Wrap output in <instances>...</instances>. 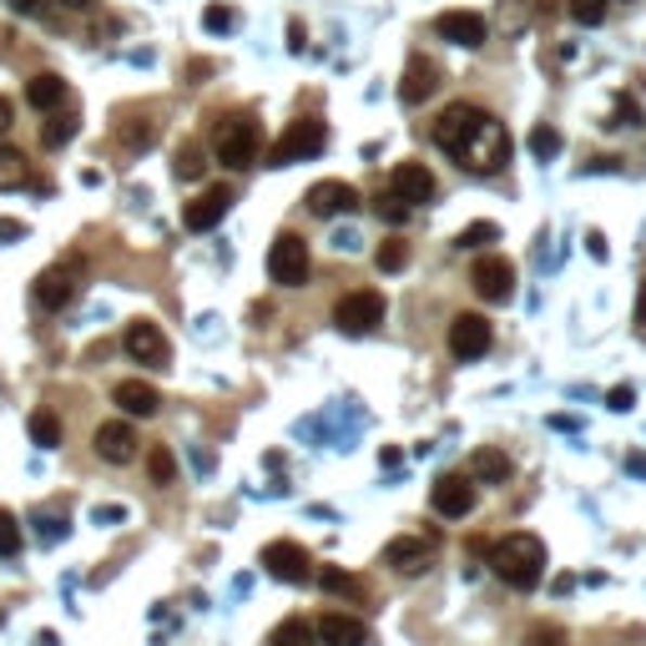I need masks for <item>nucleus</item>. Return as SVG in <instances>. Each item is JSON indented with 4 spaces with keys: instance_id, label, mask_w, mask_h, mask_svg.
Wrapping results in <instances>:
<instances>
[{
    "instance_id": "f257e3e1",
    "label": "nucleus",
    "mask_w": 646,
    "mask_h": 646,
    "mask_svg": "<svg viewBox=\"0 0 646 646\" xmlns=\"http://www.w3.org/2000/svg\"><path fill=\"white\" fill-rule=\"evenodd\" d=\"M435 147L450 152L465 172L490 177L511 162V132H505V121L490 117L484 106L455 102V106H444L440 121H435Z\"/></svg>"
},
{
    "instance_id": "f03ea898",
    "label": "nucleus",
    "mask_w": 646,
    "mask_h": 646,
    "mask_svg": "<svg viewBox=\"0 0 646 646\" xmlns=\"http://www.w3.org/2000/svg\"><path fill=\"white\" fill-rule=\"evenodd\" d=\"M490 571L511 591H535L545 576V541L530 530H511L505 541L490 545Z\"/></svg>"
},
{
    "instance_id": "7ed1b4c3",
    "label": "nucleus",
    "mask_w": 646,
    "mask_h": 646,
    "mask_svg": "<svg viewBox=\"0 0 646 646\" xmlns=\"http://www.w3.org/2000/svg\"><path fill=\"white\" fill-rule=\"evenodd\" d=\"M258 142H263V137H258V121L243 117V112H237V117H222L218 127H212V157H218L228 172L253 167V162H258Z\"/></svg>"
},
{
    "instance_id": "20e7f679",
    "label": "nucleus",
    "mask_w": 646,
    "mask_h": 646,
    "mask_svg": "<svg viewBox=\"0 0 646 646\" xmlns=\"http://www.w3.org/2000/svg\"><path fill=\"white\" fill-rule=\"evenodd\" d=\"M81 283H87V263L81 258H61V263H51L36 279V303H41L46 313H61V309H72L76 294H81Z\"/></svg>"
},
{
    "instance_id": "39448f33",
    "label": "nucleus",
    "mask_w": 646,
    "mask_h": 646,
    "mask_svg": "<svg viewBox=\"0 0 646 646\" xmlns=\"http://www.w3.org/2000/svg\"><path fill=\"white\" fill-rule=\"evenodd\" d=\"M323 142H328V127H323L319 117L288 121V132L273 142V152H268V167H294V162H303V157H319Z\"/></svg>"
},
{
    "instance_id": "423d86ee",
    "label": "nucleus",
    "mask_w": 646,
    "mask_h": 646,
    "mask_svg": "<svg viewBox=\"0 0 646 646\" xmlns=\"http://www.w3.org/2000/svg\"><path fill=\"white\" fill-rule=\"evenodd\" d=\"M384 323V294H374V288H353V294H344L334 303V328L349 338H364L374 334Z\"/></svg>"
},
{
    "instance_id": "0eeeda50",
    "label": "nucleus",
    "mask_w": 646,
    "mask_h": 646,
    "mask_svg": "<svg viewBox=\"0 0 646 646\" xmlns=\"http://www.w3.org/2000/svg\"><path fill=\"white\" fill-rule=\"evenodd\" d=\"M268 279L279 288H303L309 283V243L298 233H279L268 248Z\"/></svg>"
},
{
    "instance_id": "6e6552de",
    "label": "nucleus",
    "mask_w": 646,
    "mask_h": 646,
    "mask_svg": "<svg viewBox=\"0 0 646 646\" xmlns=\"http://www.w3.org/2000/svg\"><path fill=\"white\" fill-rule=\"evenodd\" d=\"M470 283L484 303H511L515 298V263L511 258H500V253H484V258H475Z\"/></svg>"
},
{
    "instance_id": "1a4fd4ad",
    "label": "nucleus",
    "mask_w": 646,
    "mask_h": 646,
    "mask_svg": "<svg viewBox=\"0 0 646 646\" xmlns=\"http://www.w3.org/2000/svg\"><path fill=\"white\" fill-rule=\"evenodd\" d=\"M121 344H127V353H132L137 364H147V369H167V364H172V344H167V334H162L152 319H132V323H127Z\"/></svg>"
},
{
    "instance_id": "9d476101",
    "label": "nucleus",
    "mask_w": 646,
    "mask_h": 646,
    "mask_svg": "<svg viewBox=\"0 0 646 646\" xmlns=\"http://www.w3.org/2000/svg\"><path fill=\"white\" fill-rule=\"evenodd\" d=\"M263 571L273 576V581L303 586V581L313 576V556L298 541H273V545H263Z\"/></svg>"
},
{
    "instance_id": "9b49d317",
    "label": "nucleus",
    "mask_w": 646,
    "mask_h": 646,
    "mask_svg": "<svg viewBox=\"0 0 646 646\" xmlns=\"http://www.w3.org/2000/svg\"><path fill=\"white\" fill-rule=\"evenodd\" d=\"M490 344H495V328L484 313H455L450 319V353L455 359H480V353H490Z\"/></svg>"
},
{
    "instance_id": "f8f14e48",
    "label": "nucleus",
    "mask_w": 646,
    "mask_h": 646,
    "mask_svg": "<svg viewBox=\"0 0 646 646\" xmlns=\"http://www.w3.org/2000/svg\"><path fill=\"white\" fill-rule=\"evenodd\" d=\"M475 480L470 475H440L435 480V490H429V505H435V515H444V520H465V515L475 511Z\"/></svg>"
},
{
    "instance_id": "ddd939ff",
    "label": "nucleus",
    "mask_w": 646,
    "mask_h": 646,
    "mask_svg": "<svg viewBox=\"0 0 646 646\" xmlns=\"http://www.w3.org/2000/svg\"><path fill=\"white\" fill-rule=\"evenodd\" d=\"M228 207H233V188H207V192H197V197L182 207V228H188V233H212V228L228 218Z\"/></svg>"
},
{
    "instance_id": "4468645a",
    "label": "nucleus",
    "mask_w": 646,
    "mask_h": 646,
    "mask_svg": "<svg viewBox=\"0 0 646 646\" xmlns=\"http://www.w3.org/2000/svg\"><path fill=\"white\" fill-rule=\"evenodd\" d=\"M435 36L450 41V46L475 51V46H484V15H475V11H440V15H435Z\"/></svg>"
},
{
    "instance_id": "2eb2a0df",
    "label": "nucleus",
    "mask_w": 646,
    "mask_h": 646,
    "mask_svg": "<svg viewBox=\"0 0 646 646\" xmlns=\"http://www.w3.org/2000/svg\"><path fill=\"white\" fill-rule=\"evenodd\" d=\"M389 188H395L410 207H419V203H429V197L440 192V182H435V172H429L425 162H399L395 177H389Z\"/></svg>"
},
{
    "instance_id": "dca6fc26",
    "label": "nucleus",
    "mask_w": 646,
    "mask_h": 646,
    "mask_svg": "<svg viewBox=\"0 0 646 646\" xmlns=\"http://www.w3.org/2000/svg\"><path fill=\"white\" fill-rule=\"evenodd\" d=\"M96 455H102L106 465H132L137 460V429L127 425V419H106V425L96 429Z\"/></svg>"
},
{
    "instance_id": "f3484780",
    "label": "nucleus",
    "mask_w": 646,
    "mask_h": 646,
    "mask_svg": "<svg viewBox=\"0 0 646 646\" xmlns=\"http://www.w3.org/2000/svg\"><path fill=\"white\" fill-rule=\"evenodd\" d=\"M435 87H440V66L425 56H410V66H404V81H399V102L404 106H419L435 96Z\"/></svg>"
},
{
    "instance_id": "a211bd4d",
    "label": "nucleus",
    "mask_w": 646,
    "mask_h": 646,
    "mask_svg": "<svg viewBox=\"0 0 646 646\" xmlns=\"http://www.w3.org/2000/svg\"><path fill=\"white\" fill-rule=\"evenodd\" d=\"M319 642L323 646H369L374 636H369V626L359 617H349V611H328V617H319Z\"/></svg>"
},
{
    "instance_id": "6ab92c4d",
    "label": "nucleus",
    "mask_w": 646,
    "mask_h": 646,
    "mask_svg": "<svg viewBox=\"0 0 646 646\" xmlns=\"http://www.w3.org/2000/svg\"><path fill=\"white\" fill-rule=\"evenodd\" d=\"M353 207H359V188H349V182H313L309 188L313 218H338V212H353Z\"/></svg>"
},
{
    "instance_id": "aec40b11",
    "label": "nucleus",
    "mask_w": 646,
    "mask_h": 646,
    "mask_svg": "<svg viewBox=\"0 0 646 646\" xmlns=\"http://www.w3.org/2000/svg\"><path fill=\"white\" fill-rule=\"evenodd\" d=\"M112 404H117L121 414H132V419H152V414L162 410V395H157V384L121 379L117 389H112Z\"/></svg>"
},
{
    "instance_id": "412c9836",
    "label": "nucleus",
    "mask_w": 646,
    "mask_h": 646,
    "mask_svg": "<svg viewBox=\"0 0 646 646\" xmlns=\"http://www.w3.org/2000/svg\"><path fill=\"white\" fill-rule=\"evenodd\" d=\"M384 566H395L399 576H419L429 566V545L414 541V535H399V541L384 545Z\"/></svg>"
},
{
    "instance_id": "4be33fe9",
    "label": "nucleus",
    "mask_w": 646,
    "mask_h": 646,
    "mask_svg": "<svg viewBox=\"0 0 646 646\" xmlns=\"http://www.w3.org/2000/svg\"><path fill=\"white\" fill-rule=\"evenodd\" d=\"M26 102L36 106V112H56L61 102H66V81H61L56 72H41L26 81Z\"/></svg>"
},
{
    "instance_id": "5701e85b",
    "label": "nucleus",
    "mask_w": 646,
    "mask_h": 646,
    "mask_svg": "<svg viewBox=\"0 0 646 646\" xmlns=\"http://www.w3.org/2000/svg\"><path fill=\"white\" fill-rule=\"evenodd\" d=\"M470 480L475 484H505L511 480V460H505V450H475L470 455Z\"/></svg>"
},
{
    "instance_id": "b1692460",
    "label": "nucleus",
    "mask_w": 646,
    "mask_h": 646,
    "mask_svg": "<svg viewBox=\"0 0 646 646\" xmlns=\"http://www.w3.org/2000/svg\"><path fill=\"white\" fill-rule=\"evenodd\" d=\"M319 642V632H313L303 617H283L273 632H268V646H313Z\"/></svg>"
},
{
    "instance_id": "393cba45",
    "label": "nucleus",
    "mask_w": 646,
    "mask_h": 646,
    "mask_svg": "<svg viewBox=\"0 0 646 646\" xmlns=\"http://www.w3.org/2000/svg\"><path fill=\"white\" fill-rule=\"evenodd\" d=\"M26 182H30V162L21 157L15 147H5V142H0V192L26 188Z\"/></svg>"
},
{
    "instance_id": "a878e982",
    "label": "nucleus",
    "mask_w": 646,
    "mask_h": 646,
    "mask_svg": "<svg viewBox=\"0 0 646 646\" xmlns=\"http://www.w3.org/2000/svg\"><path fill=\"white\" fill-rule=\"evenodd\" d=\"M374 218L389 222V228H404V222L414 218V207L404 203V197H399L395 188H389V192H379V197H374Z\"/></svg>"
},
{
    "instance_id": "bb28decb",
    "label": "nucleus",
    "mask_w": 646,
    "mask_h": 646,
    "mask_svg": "<svg viewBox=\"0 0 646 646\" xmlns=\"http://www.w3.org/2000/svg\"><path fill=\"white\" fill-rule=\"evenodd\" d=\"M172 172H177V182H203V172H207V157H203V147H197V142H188V147L177 152Z\"/></svg>"
},
{
    "instance_id": "cd10ccee",
    "label": "nucleus",
    "mask_w": 646,
    "mask_h": 646,
    "mask_svg": "<svg viewBox=\"0 0 646 646\" xmlns=\"http://www.w3.org/2000/svg\"><path fill=\"white\" fill-rule=\"evenodd\" d=\"M30 440L41 444V450H56L61 444V419L51 410H36L30 414Z\"/></svg>"
},
{
    "instance_id": "c85d7f7f",
    "label": "nucleus",
    "mask_w": 646,
    "mask_h": 646,
    "mask_svg": "<svg viewBox=\"0 0 646 646\" xmlns=\"http://www.w3.org/2000/svg\"><path fill=\"white\" fill-rule=\"evenodd\" d=\"M319 586L328 591V596H359V602H364V586H359L349 571H338V566H323V571H319Z\"/></svg>"
},
{
    "instance_id": "c756f323",
    "label": "nucleus",
    "mask_w": 646,
    "mask_h": 646,
    "mask_svg": "<svg viewBox=\"0 0 646 646\" xmlns=\"http://www.w3.org/2000/svg\"><path fill=\"white\" fill-rule=\"evenodd\" d=\"M147 475H152V484H172L177 480V455L167 450V444H152L147 450Z\"/></svg>"
},
{
    "instance_id": "7c9ffc66",
    "label": "nucleus",
    "mask_w": 646,
    "mask_h": 646,
    "mask_svg": "<svg viewBox=\"0 0 646 646\" xmlns=\"http://www.w3.org/2000/svg\"><path fill=\"white\" fill-rule=\"evenodd\" d=\"M374 263H379V273H404V268H410V243L389 237V243L374 253Z\"/></svg>"
},
{
    "instance_id": "2f4dec72",
    "label": "nucleus",
    "mask_w": 646,
    "mask_h": 646,
    "mask_svg": "<svg viewBox=\"0 0 646 646\" xmlns=\"http://www.w3.org/2000/svg\"><path fill=\"white\" fill-rule=\"evenodd\" d=\"M495 237H500V228H495V222H470V228H460V237H455V248L460 253H465V248H484V243H495Z\"/></svg>"
},
{
    "instance_id": "473e14b6",
    "label": "nucleus",
    "mask_w": 646,
    "mask_h": 646,
    "mask_svg": "<svg viewBox=\"0 0 646 646\" xmlns=\"http://www.w3.org/2000/svg\"><path fill=\"white\" fill-rule=\"evenodd\" d=\"M606 127H611V132H621V127H626V132H632V127H642V106H636L632 96H617V106H611V121H606Z\"/></svg>"
},
{
    "instance_id": "72a5a7b5",
    "label": "nucleus",
    "mask_w": 646,
    "mask_h": 646,
    "mask_svg": "<svg viewBox=\"0 0 646 646\" xmlns=\"http://www.w3.org/2000/svg\"><path fill=\"white\" fill-rule=\"evenodd\" d=\"M526 646H571V636L560 632L556 621H535V626L526 632Z\"/></svg>"
},
{
    "instance_id": "f704fd0d",
    "label": "nucleus",
    "mask_w": 646,
    "mask_h": 646,
    "mask_svg": "<svg viewBox=\"0 0 646 646\" xmlns=\"http://www.w3.org/2000/svg\"><path fill=\"white\" fill-rule=\"evenodd\" d=\"M21 551V520L11 511H0V560H11Z\"/></svg>"
},
{
    "instance_id": "c9c22d12",
    "label": "nucleus",
    "mask_w": 646,
    "mask_h": 646,
    "mask_svg": "<svg viewBox=\"0 0 646 646\" xmlns=\"http://www.w3.org/2000/svg\"><path fill=\"white\" fill-rule=\"evenodd\" d=\"M121 142H127V147H142V152H147L152 147V142H157V121H147V117H142V121H132V127H121Z\"/></svg>"
},
{
    "instance_id": "e433bc0d",
    "label": "nucleus",
    "mask_w": 646,
    "mask_h": 646,
    "mask_svg": "<svg viewBox=\"0 0 646 646\" xmlns=\"http://www.w3.org/2000/svg\"><path fill=\"white\" fill-rule=\"evenodd\" d=\"M72 137H76V117H56V121H46L41 142H46V147H51V152H56V147H66Z\"/></svg>"
},
{
    "instance_id": "4c0bfd02",
    "label": "nucleus",
    "mask_w": 646,
    "mask_h": 646,
    "mask_svg": "<svg viewBox=\"0 0 646 646\" xmlns=\"http://www.w3.org/2000/svg\"><path fill=\"white\" fill-rule=\"evenodd\" d=\"M530 152H535V157H556V152H560V132H556V127H545V121H541V127H535V132H530Z\"/></svg>"
},
{
    "instance_id": "58836bf2",
    "label": "nucleus",
    "mask_w": 646,
    "mask_h": 646,
    "mask_svg": "<svg viewBox=\"0 0 646 646\" xmlns=\"http://www.w3.org/2000/svg\"><path fill=\"white\" fill-rule=\"evenodd\" d=\"M571 15L581 26H602L606 21V0H571Z\"/></svg>"
},
{
    "instance_id": "ea45409f",
    "label": "nucleus",
    "mask_w": 646,
    "mask_h": 646,
    "mask_svg": "<svg viewBox=\"0 0 646 646\" xmlns=\"http://www.w3.org/2000/svg\"><path fill=\"white\" fill-rule=\"evenodd\" d=\"M203 26L218 36V30H233V26H237V15L228 11V5H207V11H203Z\"/></svg>"
},
{
    "instance_id": "a19ab883",
    "label": "nucleus",
    "mask_w": 646,
    "mask_h": 646,
    "mask_svg": "<svg viewBox=\"0 0 646 646\" xmlns=\"http://www.w3.org/2000/svg\"><path fill=\"white\" fill-rule=\"evenodd\" d=\"M606 404H611V410H617V414H626V410H632V404H636V389H632V384H617V389L606 395Z\"/></svg>"
},
{
    "instance_id": "79ce46f5",
    "label": "nucleus",
    "mask_w": 646,
    "mask_h": 646,
    "mask_svg": "<svg viewBox=\"0 0 646 646\" xmlns=\"http://www.w3.org/2000/svg\"><path fill=\"white\" fill-rule=\"evenodd\" d=\"M15 237H26V222H15V218H0V243H15Z\"/></svg>"
},
{
    "instance_id": "37998d69",
    "label": "nucleus",
    "mask_w": 646,
    "mask_h": 646,
    "mask_svg": "<svg viewBox=\"0 0 646 646\" xmlns=\"http://www.w3.org/2000/svg\"><path fill=\"white\" fill-rule=\"evenodd\" d=\"M586 248H591V258H596V263H606V237L596 233V228L586 233Z\"/></svg>"
},
{
    "instance_id": "c03bdc74",
    "label": "nucleus",
    "mask_w": 646,
    "mask_h": 646,
    "mask_svg": "<svg viewBox=\"0 0 646 646\" xmlns=\"http://www.w3.org/2000/svg\"><path fill=\"white\" fill-rule=\"evenodd\" d=\"M11 11H15V15H41L46 0H11Z\"/></svg>"
},
{
    "instance_id": "a18cd8bd",
    "label": "nucleus",
    "mask_w": 646,
    "mask_h": 646,
    "mask_svg": "<svg viewBox=\"0 0 646 646\" xmlns=\"http://www.w3.org/2000/svg\"><path fill=\"white\" fill-rule=\"evenodd\" d=\"M11 127H15V106L5 102V96H0V137L11 132Z\"/></svg>"
},
{
    "instance_id": "49530a36",
    "label": "nucleus",
    "mask_w": 646,
    "mask_h": 646,
    "mask_svg": "<svg viewBox=\"0 0 646 646\" xmlns=\"http://www.w3.org/2000/svg\"><path fill=\"white\" fill-rule=\"evenodd\" d=\"M636 328H646V279H642V294H636Z\"/></svg>"
},
{
    "instance_id": "de8ad7c7",
    "label": "nucleus",
    "mask_w": 646,
    "mask_h": 646,
    "mask_svg": "<svg viewBox=\"0 0 646 646\" xmlns=\"http://www.w3.org/2000/svg\"><path fill=\"white\" fill-rule=\"evenodd\" d=\"M288 51H303V26H298V21L288 26Z\"/></svg>"
},
{
    "instance_id": "09e8293b",
    "label": "nucleus",
    "mask_w": 646,
    "mask_h": 646,
    "mask_svg": "<svg viewBox=\"0 0 646 646\" xmlns=\"http://www.w3.org/2000/svg\"><path fill=\"white\" fill-rule=\"evenodd\" d=\"M379 465L384 470H399V450H379Z\"/></svg>"
},
{
    "instance_id": "8fccbe9b",
    "label": "nucleus",
    "mask_w": 646,
    "mask_h": 646,
    "mask_svg": "<svg viewBox=\"0 0 646 646\" xmlns=\"http://www.w3.org/2000/svg\"><path fill=\"white\" fill-rule=\"evenodd\" d=\"M61 5H66V11H87L91 0H61Z\"/></svg>"
}]
</instances>
